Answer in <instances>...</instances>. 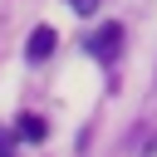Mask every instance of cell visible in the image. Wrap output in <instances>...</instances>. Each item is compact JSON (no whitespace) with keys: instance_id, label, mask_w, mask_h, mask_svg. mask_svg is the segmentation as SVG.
<instances>
[{"instance_id":"obj_2","label":"cell","mask_w":157,"mask_h":157,"mask_svg":"<svg viewBox=\"0 0 157 157\" xmlns=\"http://www.w3.org/2000/svg\"><path fill=\"white\" fill-rule=\"evenodd\" d=\"M44 132H49V123L39 113H20V123H15V137L20 142H44Z\"/></svg>"},{"instance_id":"obj_4","label":"cell","mask_w":157,"mask_h":157,"mask_svg":"<svg viewBox=\"0 0 157 157\" xmlns=\"http://www.w3.org/2000/svg\"><path fill=\"white\" fill-rule=\"evenodd\" d=\"M10 152H15V137H10V132H0V157H10Z\"/></svg>"},{"instance_id":"obj_3","label":"cell","mask_w":157,"mask_h":157,"mask_svg":"<svg viewBox=\"0 0 157 157\" xmlns=\"http://www.w3.org/2000/svg\"><path fill=\"white\" fill-rule=\"evenodd\" d=\"M49 54H54V29H49V25H39V29L29 34V59L39 64V59H49Z\"/></svg>"},{"instance_id":"obj_1","label":"cell","mask_w":157,"mask_h":157,"mask_svg":"<svg viewBox=\"0 0 157 157\" xmlns=\"http://www.w3.org/2000/svg\"><path fill=\"white\" fill-rule=\"evenodd\" d=\"M123 49V25H103L98 34H88V54L93 59H113Z\"/></svg>"},{"instance_id":"obj_5","label":"cell","mask_w":157,"mask_h":157,"mask_svg":"<svg viewBox=\"0 0 157 157\" xmlns=\"http://www.w3.org/2000/svg\"><path fill=\"white\" fill-rule=\"evenodd\" d=\"M69 5H74L78 15H93V5H98V0H69Z\"/></svg>"}]
</instances>
